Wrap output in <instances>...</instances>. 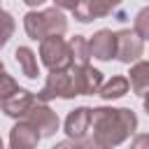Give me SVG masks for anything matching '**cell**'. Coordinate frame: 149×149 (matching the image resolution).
Masks as SVG:
<instances>
[{"mask_svg": "<svg viewBox=\"0 0 149 149\" xmlns=\"http://www.w3.org/2000/svg\"><path fill=\"white\" fill-rule=\"evenodd\" d=\"M128 91H130V81H128V77H123V74H114L112 79L102 81L98 95H100L102 100H119V98H123Z\"/></svg>", "mask_w": 149, "mask_h": 149, "instance_id": "15", "label": "cell"}, {"mask_svg": "<svg viewBox=\"0 0 149 149\" xmlns=\"http://www.w3.org/2000/svg\"><path fill=\"white\" fill-rule=\"evenodd\" d=\"M40 61L47 70H70L72 68L70 42H65L63 35H49L40 40Z\"/></svg>", "mask_w": 149, "mask_h": 149, "instance_id": "3", "label": "cell"}, {"mask_svg": "<svg viewBox=\"0 0 149 149\" xmlns=\"http://www.w3.org/2000/svg\"><path fill=\"white\" fill-rule=\"evenodd\" d=\"M142 105H144V112L149 114V93H144V95H142Z\"/></svg>", "mask_w": 149, "mask_h": 149, "instance_id": "23", "label": "cell"}, {"mask_svg": "<svg viewBox=\"0 0 149 149\" xmlns=\"http://www.w3.org/2000/svg\"><path fill=\"white\" fill-rule=\"evenodd\" d=\"M2 72H5V63L0 61V74H2Z\"/></svg>", "mask_w": 149, "mask_h": 149, "instance_id": "24", "label": "cell"}, {"mask_svg": "<svg viewBox=\"0 0 149 149\" xmlns=\"http://www.w3.org/2000/svg\"><path fill=\"white\" fill-rule=\"evenodd\" d=\"M40 140H42L40 130L28 119H19L9 130V147L12 149H33V147H37Z\"/></svg>", "mask_w": 149, "mask_h": 149, "instance_id": "11", "label": "cell"}, {"mask_svg": "<svg viewBox=\"0 0 149 149\" xmlns=\"http://www.w3.org/2000/svg\"><path fill=\"white\" fill-rule=\"evenodd\" d=\"M0 149H2V137H0Z\"/></svg>", "mask_w": 149, "mask_h": 149, "instance_id": "25", "label": "cell"}, {"mask_svg": "<svg viewBox=\"0 0 149 149\" xmlns=\"http://www.w3.org/2000/svg\"><path fill=\"white\" fill-rule=\"evenodd\" d=\"M88 49H91V58L102 61V63L112 61L114 58V49H116V33H112L107 28H100L88 40Z\"/></svg>", "mask_w": 149, "mask_h": 149, "instance_id": "12", "label": "cell"}, {"mask_svg": "<svg viewBox=\"0 0 149 149\" xmlns=\"http://www.w3.org/2000/svg\"><path fill=\"white\" fill-rule=\"evenodd\" d=\"M0 9H2V5H0Z\"/></svg>", "mask_w": 149, "mask_h": 149, "instance_id": "26", "label": "cell"}, {"mask_svg": "<svg viewBox=\"0 0 149 149\" xmlns=\"http://www.w3.org/2000/svg\"><path fill=\"white\" fill-rule=\"evenodd\" d=\"M130 144H133L135 149H144V147L149 149V135H135Z\"/></svg>", "mask_w": 149, "mask_h": 149, "instance_id": "20", "label": "cell"}, {"mask_svg": "<svg viewBox=\"0 0 149 149\" xmlns=\"http://www.w3.org/2000/svg\"><path fill=\"white\" fill-rule=\"evenodd\" d=\"M144 54V40L135 33V28H121L116 30V49H114V58L123 65H130L135 61H140Z\"/></svg>", "mask_w": 149, "mask_h": 149, "instance_id": "5", "label": "cell"}, {"mask_svg": "<svg viewBox=\"0 0 149 149\" xmlns=\"http://www.w3.org/2000/svg\"><path fill=\"white\" fill-rule=\"evenodd\" d=\"M137 130V114L130 107H93L91 140L93 147H119Z\"/></svg>", "mask_w": 149, "mask_h": 149, "instance_id": "1", "label": "cell"}, {"mask_svg": "<svg viewBox=\"0 0 149 149\" xmlns=\"http://www.w3.org/2000/svg\"><path fill=\"white\" fill-rule=\"evenodd\" d=\"M23 119H28V121L40 130L42 137H51V135H56L58 128H61V119H58V114H56L47 102H42V100H35L33 107L28 109V114H26Z\"/></svg>", "mask_w": 149, "mask_h": 149, "instance_id": "7", "label": "cell"}, {"mask_svg": "<svg viewBox=\"0 0 149 149\" xmlns=\"http://www.w3.org/2000/svg\"><path fill=\"white\" fill-rule=\"evenodd\" d=\"M70 54H72V65H86L91 61V49L88 40L84 35H74L70 40Z\"/></svg>", "mask_w": 149, "mask_h": 149, "instance_id": "16", "label": "cell"}, {"mask_svg": "<svg viewBox=\"0 0 149 149\" xmlns=\"http://www.w3.org/2000/svg\"><path fill=\"white\" fill-rule=\"evenodd\" d=\"M74 95H77V91H74L72 72H70V70H49L47 81H44L42 91L37 93V100H42V102H49V100H54V98L70 100V98H74Z\"/></svg>", "mask_w": 149, "mask_h": 149, "instance_id": "4", "label": "cell"}, {"mask_svg": "<svg viewBox=\"0 0 149 149\" xmlns=\"http://www.w3.org/2000/svg\"><path fill=\"white\" fill-rule=\"evenodd\" d=\"M14 30H16V21H14V16H12L9 12H5V9H0V49L12 40Z\"/></svg>", "mask_w": 149, "mask_h": 149, "instance_id": "17", "label": "cell"}, {"mask_svg": "<svg viewBox=\"0 0 149 149\" xmlns=\"http://www.w3.org/2000/svg\"><path fill=\"white\" fill-rule=\"evenodd\" d=\"M121 2L123 0H79V5L72 9V14L79 23H91L95 19L109 16Z\"/></svg>", "mask_w": 149, "mask_h": 149, "instance_id": "8", "label": "cell"}, {"mask_svg": "<svg viewBox=\"0 0 149 149\" xmlns=\"http://www.w3.org/2000/svg\"><path fill=\"white\" fill-rule=\"evenodd\" d=\"M72 79H74V91L77 95H93L102 86V72L93 65H72L70 68Z\"/></svg>", "mask_w": 149, "mask_h": 149, "instance_id": "9", "label": "cell"}, {"mask_svg": "<svg viewBox=\"0 0 149 149\" xmlns=\"http://www.w3.org/2000/svg\"><path fill=\"white\" fill-rule=\"evenodd\" d=\"M37 100V95L33 93V91H28V88H16L14 93H9L7 98H0V109L7 114V116H12V119H23L26 114H28V109L33 107V102Z\"/></svg>", "mask_w": 149, "mask_h": 149, "instance_id": "10", "label": "cell"}, {"mask_svg": "<svg viewBox=\"0 0 149 149\" xmlns=\"http://www.w3.org/2000/svg\"><path fill=\"white\" fill-rule=\"evenodd\" d=\"M23 2H26L28 7H33V9H37V7H40V5H44L47 0H23Z\"/></svg>", "mask_w": 149, "mask_h": 149, "instance_id": "22", "label": "cell"}, {"mask_svg": "<svg viewBox=\"0 0 149 149\" xmlns=\"http://www.w3.org/2000/svg\"><path fill=\"white\" fill-rule=\"evenodd\" d=\"M54 5L61 7V9H70V12H72V9L79 5V0H54Z\"/></svg>", "mask_w": 149, "mask_h": 149, "instance_id": "21", "label": "cell"}, {"mask_svg": "<svg viewBox=\"0 0 149 149\" xmlns=\"http://www.w3.org/2000/svg\"><path fill=\"white\" fill-rule=\"evenodd\" d=\"M14 61L19 63V70H21L28 79H37V77H40L37 54H35L30 47H16V51H14Z\"/></svg>", "mask_w": 149, "mask_h": 149, "instance_id": "14", "label": "cell"}, {"mask_svg": "<svg viewBox=\"0 0 149 149\" xmlns=\"http://www.w3.org/2000/svg\"><path fill=\"white\" fill-rule=\"evenodd\" d=\"M63 133L70 140H77L79 147H93V140H86L91 133V107H74L63 121Z\"/></svg>", "mask_w": 149, "mask_h": 149, "instance_id": "6", "label": "cell"}, {"mask_svg": "<svg viewBox=\"0 0 149 149\" xmlns=\"http://www.w3.org/2000/svg\"><path fill=\"white\" fill-rule=\"evenodd\" d=\"M23 28L26 35L35 42L49 37V35H65L68 30V16L63 14L61 7H47V9H30L23 16Z\"/></svg>", "mask_w": 149, "mask_h": 149, "instance_id": "2", "label": "cell"}, {"mask_svg": "<svg viewBox=\"0 0 149 149\" xmlns=\"http://www.w3.org/2000/svg\"><path fill=\"white\" fill-rule=\"evenodd\" d=\"M16 88H19L16 79H14L12 74H7V72H2V74H0V98H7V95L14 93Z\"/></svg>", "mask_w": 149, "mask_h": 149, "instance_id": "19", "label": "cell"}, {"mask_svg": "<svg viewBox=\"0 0 149 149\" xmlns=\"http://www.w3.org/2000/svg\"><path fill=\"white\" fill-rule=\"evenodd\" d=\"M133 28H135V33H137L144 42H149V5L142 7V9L135 14V19H133Z\"/></svg>", "mask_w": 149, "mask_h": 149, "instance_id": "18", "label": "cell"}, {"mask_svg": "<svg viewBox=\"0 0 149 149\" xmlns=\"http://www.w3.org/2000/svg\"><path fill=\"white\" fill-rule=\"evenodd\" d=\"M128 81H130V91L135 95H144L149 93V61H135L130 63V72H128Z\"/></svg>", "mask_w": 149, "mask_h": 149, "instance_id": "13", "label": "cell"}]
</instances>
